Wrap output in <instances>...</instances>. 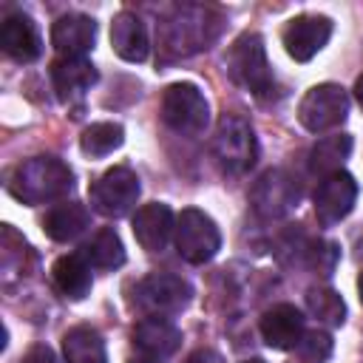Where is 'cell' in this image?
Segmentation results:
<instances>
[{
	"label": "cell",
	"instance_id": "1",
	"mask_svg": "<svg viewBox=\"0 0 363 363\" xmlns=\"http://www.w3.org/2000/svg\"><path fill=\"white\" fill-rule=\"evenodd\" d=\"M74 190V170L57 156L20 162L9 176V193L23 204H48Z\"/></svg>",
	"mask_w": 363,
	"mask_h": 363
},
{
	"label": "cell",
	"instance_id": "2",
	"mask_svg": "<svg viewBox=\"0 0 363 363\" xmlns=\"http://www.w3.org/2000/svg\"><path fill=\"white\" fill-rule=\"evenodd\" d=\"M218 37V17L201 6H179L159 28V45L167 60L190 57Z\"/></svg>",
	"mask_w": 363,
	"mask_h": 363
},
{
	"label": "cell",
	"instance_id": "3",
	"mask_svg": "<svg viewBox=\"0 0 363 363\" xmlns=\"http://www.w3.org/2000/svg\"><path fill=\"white\" fill-rule=\"evenodd\" d=\"M227 71L241 88H247L258 99H264L275 91V77H272V68L267 60V48H264L261 34H255V31H244L230 45Z\"/></svg>",
	"mask_w": 363,
	"mask_h": 363
},
{
	"label": "cell",
	"instance_id": "4",
	"mask_svg": "<svg viewBox=\"0 0 363 363\" xmlns=\"http://www.w3.org/2000/svg\"><path fill=\"white\" fill-rule=\"evenodd\" d=\"M162 122L182 133V136H199L210 122V105L199 85L193 82H173L162 94Z\"/></svg>",
	"mask_w": 363,
	"mask_h": 363
},
{
	"label": "cell",
	"instance_id": "5",
	"mask_svg": "<svg viewBox=\"0 0 363 363\" xmlns=\"http://www.w3.org/2000/svg\"><path fill=\"white\" fill-rule=\"evenodd\" d=\"M213 159L227 176H241L255 164L258 159L255 133L241 116H233V113L221 116L213 139Z\"/></svg>",
	"mask_w": 363,
	"mask_h": 363
},
{
	"label": "cell",
	"instance_id": "6",
	"mask_svg": "<svg viewBox=\"0 0 363 363\" xmlns=\"http://www.w3.org/2000/svg\"><path fill=\"white\" fill-rule=\"evenodd\" d=\"M190 301H193V286L173 272H153L133 286V306H139L145 315H156V318L179 315L182 309H187Z\"/></svg>",
	"mask_w": 363,
	"mask_h": 363
},
{
	"label": "cell",
	"instance_id": "7",
	"mask_svg": "<svg viewBox=\"0 0 363 363\" xmlns=\"http://www.w3.org/2000/svg\"><path fill=\"white\" fill-rule=\"evenodd\" d=\"M301 201V184L298 179L284 170V167H269L264 170L255 184L250 187V204H252V213L264 221H272V218H284L286 213H292Z\"/></svg>",
	"mask_w": 363,
	"mask_h": 363
},
{
	"label": "cell",
	"instance_id": "8",
	"mask_svg": "<svg viewBox=\"0 0 363 363\" xmlns=\"http://www.w3.org/2000/svg\"><path fill=\"white\" fill-rule=\"evenodd\" d=\"M176 250L190 264H207L221 250L218 224L204 210H182L176 218Z\"/></svg>",
	"mask_w": 363,
	"mask_h": 363
},
{
	"label": "cell",
	"instance_id": "9",
	"mask_svg": "<svg viewBox=\"0 0 363 363\" xmlns=\"http://www.w3.org/2000/svg\"><path fill=\"white\" fill-rule=\"evenodd\" d=\"M346 116H349V96L335 82H320V85L309 88L298 105V119L312 133L332 130V128L343 125Z\"/></svg>",
	"mask_w": 363,
	"mask_h": 363
},
{
	"label": "cell",
	"instance_id": "10",
	"mask_svg": "<svg viewBox=\"0 0 363 363\" xmlns=\"http://www.w3.org/2000/svg\"><path fill=\"white\" fill-rule=\"evenodd\" d=\"M139 176L119 164V167H111L105 170L88 190V199L94 204V210L99 216H108V218H122L125 213H130V207L136 204L139 199Z\"/></svg>",
	"mask_w": 363,
	"mask_h": 363
},
{
	"label": "cell",
	"instance_id": "11",
	"mask_svg": "<svg viewBox=\"0 0 363 363\" xmlns=\"http://www.w3.org/2000/svg\"><path fill=\"white\" fill-rule=\"evenodd\" d=\"M312 201H315V216H318V221L323 227L343 221L352 213L354 201H357V182H354V176L346 173V170L323 176L318 182V187H315V199Z\"/></svg>",
	"mask_w": 363,
	"mask_h": 363
},
{
	"label": "cell",
	"instance_id": "12",
	"mask_svg": "<svg viewBox=\"0 0 363 363\" xmlns=\"http://www.w3.org/2000/svg\"><path fill=\"white\" fill-rule=\"evenodd\" d=\"M329 37H332V20L323 14L292 17L281 31V43L295 62H309L329 43Z\"/></svg>",
	"mask_w": 363,
	"mask_h": 363
},
{
	"label": "cell",
	"instance_id": "13",
	"mask_svg": "<svg viewBox=\"0 0 363 363\" xmlns=\"http://www.w3.org/2000/svg\"><path fill=\"white\" fill-rule=\"evenodd\" d=\"M133 238L139 241L142 250L147 252H162L170 241V233H176V221H173V210L162 201H150L142 204L133 213Z\"/></svg>",
	"mask_w": 363,
	"mask_h": 363
},
{
	"label": "cell",
	"instance_id": "14",
	"mask_svg": "<svg viewBox=\"0 0 363 363\" xmlns=\"http://www.w3.org/2000/svg\"><path fill=\"white\" fill-rule=\"evenodd\" d=\"M303 332H306L303 315L292 303H275L261 315V337L269 349H278V352L298 349Z\"/></svg>",
	"mask_w": 363,
	"mask_h": 363
},
{
	"label": "cell",
	"instance_id": "15",
	"mask_svg": "<svg viewBox=\"0 0 363 363\" xmlns=\"http://www.w3.org/2000/svg\"><path fill=\"white\" fill-rule=\"evenodd\" d=\"M0 45L17 62H34L43 54V40L34 20L23 11H11L3 17L0 26Z\"/></svg>",
	"mask_w": 363,
	"mask_h": 363
},
{
	"label": "cell",
	"instance_id": "16",
	"mask_svg": "<svg viewBox=\"0 0 363 363\" xmlns=\"http://www.w3.org/2000/svg\"><path fill=\"white\" fill-rule=\"evenodd\" d=\"M96 23L88 14H62L51 26V45L60 57H85L94 48Z\"/></svg>",
	"mask_w": 363,
	"mask_h": 363
},
{
	"label": "cell",
	"instance_id": "17",
	"mask_svg": "<svg viewBox=\"0 0 363 363\" xmlns=\"http://www.w3.org/2000/svg\"><path fill=\"white\" fill-rule=\"evenodd\" d=\"M51 82L57 99L71 105L74 99H82L85 91L96 82V68L85 57H60L51 62Z\"/></svg>",
	"mask_w": 363,
	"mask_h": 363
},
{
	"label": "cell",
	"instance_id": "18",
	"mask_svg": "<svg viewBox=\"0 0 363 363\" xmlns=\"http://www.w3.org/2000/svg\"><path fill=\"white\" fill-rule=\"evenodd\" d=\"M133 346L147 354V357H170L179 352L182 346V332L167 320V318H156V315H147L142 318L136 326H133Z\"/></svg>",
	"mask_w": 363,
	"mask_h": 363
},
{
	"label": "cell",
	"instance_id": "19",
	"mask_svg": "<svg viewBox=\"0 0 363 363\" xmlns=\"http://www.w3.org/2000/svg\"><path fill=\"white\" fill-rule=\"evenodd\" d=\"M111 45L125 62H145L150 43L142 17L133 11H119L111 20Z\"/></svg>",
	"mask_w": 363,
	"mask_h": 363
},
{
	"label": "cell",
	"instance_id": "20",
	"mask_svg": "<svg viewBox=\"0 0 363 363\" xmlns=\"http://www.w3.org/2000/svg\"><path fill=\"white\" fill-rule=\"evenodd\" d=\"M51 278H54V286L71 301H82L94 284L91 281V264L82 258V252H71V255L57 258L51 267Z\"/></svg>",
	"mask_w": 363,
	"mask_h": 363
},
{
	"label": "cell",
	"instance_id": "21",
	"mask_svg": "<svg viewBox=\"0 0 363 363\" xmlns=\"http://www.w3.org/2000/svg\"><path fill=\"white\" fill-rule=\"evenodd\" d=\"M91 221V213L85 210V204L79 201H65V204H57L45 213L43 218V230L48 238L54 241H71L77 238Z\"/></svg>",
	"mask_w": 363,
	"mask_h": 363
},
{
	"label": "cell",
	"instance_id": "22",
	"mask_svg": "<svg viewBox=\"0 0 363 363\" xmlns=\"http://www.w3.org/2000/svg\"><path fill=\"white\" fill-rule=\"evenodd\" d=\"M65 363H108L105 340L94 326H74L62 337Z\"/></svg>",
	"mask_w": 363,
	"mask_h": 363
},
{
	"label": "cell",
	"instance_id": "23",
	"mask_svg": "<svg viewBox=\"0 0 363 363\" xmlns=\"http://www.w3.org/2000/svg\"><path fill=\"white\" fill-rule=\"evenodd\" d=\"M349 153H352V136L349 133L323 136L309 150V170L315 176H332L340 170V164L349 159Z\"/></svg>",
	"mask_w": 363,
	"mask_h": 363
},
{
	"label": "cell",
	"instance_id": "24",
	"mask_svg": "<svg viewBox=\"0 0 363 363\" xmlns=\"http://www.w3.org/2000/svg\"><path fill=\"white\" fill-rule=\"evenodd\" d=\"M82 258L94 267V269H116L125 264V247L122 238L116 235L113 227H102L91 235V241H85L82 247Z\"/></svg>",
	"mask_w": 363,
	"mask_h": 363
},
{
	"label": "cell",
	"instance_id": "25",
	"mask_svg": "<svg viewBox=\"0 0 363 363\" xmlns=\"http://www.w3.org/2000/svg\"><path fill=\"white\" fill-rule=\"evenodd\" d=\"M122 142H125V128L119 122H94L79 136L82 153L85 156H94V159L113 153L116 147H122Z\"/></svg>",
	"mask_w": 363,
	"mask_h": 363
},
{
	"label": "cell",
	"instance_id": "26",
	"mask_svg": "<svg viewBox=\"0 0 363 363\" xmlns=\"http://www.w3.org/2000/svg\"><path fill=\"white\" fill-rule=\"evenodd\" d=\"M306 306H309V312H312L320 323H326V326H340V323L346 320V303H343V298H340L335 289H329V286H315V289H309V292H306Z\"/></svg>",
	"mask_w": 363,
	"mask_h": 363
},
{
	"label": "cell",
	"instance_id": "27",
	"mask_svg": "<svg viewBox=\"0 0 363 363\" xmlns=\"http://www.w3.org/2000/svg\"><path fill=\"white\" fill-rule=\"evenodd\" d=\"M303 258H306V264L315 272L329 275L332 267H335V261H337V247L329 244V241H309L306 250H303Z\"/></svg>",
	"mask_w": 363,
	"mask_h": 363
},
{
	"label": "cell",
	"instance_id": "28",
	"mask_svg": "<svg viewBox=\"0 0 363 363\" xmlns=\"http://www.w3.org/2000/svg\"><path fill=\"white\" fill-rule=\"evenodd\" d=\"M298 349L309 363H323L329 357V352H332V340H329L326 332H303Z\"/></svg>",
	"mask_w": 363,
	"mask_h": 363
},
{
	"label": "cell",
	"instance_id": "29",
	"mask_svg": "<svg viewBox=\"0 0 363 363\" xmlns=\"http://www.w3.org/2000/svg\"><path fill=\"white\" fill-rule=\"evenodd\" d=\"M20 363H57V354H54L51 346H45V343H34V346L23 354Z\"/></svg>",
	"mask_w": 363,
	"mask_h": 363
},
{
	"label": "cell",
	"instance_id": "30",
	"mask_svg": "<svg viewBox=\"0 0 363 363\" xmlns=\"http://www.w3.org/2000/svg\"><path fill=\"white\" fill-rule=\"evenodd\" d=\"M184 363H224V360H221V354L213 352V349H196Z\"/></svg>",
	"mask_w": 363,
	"mask_h": 363
},
{
	"label": "cell",
	"instance_id": "31",
	"mask_svg": "<svg viewBox=\"0 0 363 363\" xmlns=\"http://www.w3.org/2000/svg\"><path fill=\"white\" fill-rule=\"evenodd\" d=\"M354 96H357V105L363 108V74H360L357 82H354Z\"/></svg>",
	"mask_w": 363,
	"mask_h": 363
},
{
	"label": "cell",
	"instance_id": "32",
	"mask_svg": "<svg viewBox=\"0 0 363 363\" xmlns=\"http://www.w3.org/2000/svg\"><path fill=\"white\" fill-rule=\"evenodd\" d=\"M128 363H159L156 357H147V354H139V357H130Z\"/></svg>",
	"mask_w": 363,
	"mask_h": 363
},
{
	"label": "cell",
	"instance_id": "33",
	"mask_svg": "<svg viewBox=\"0 0 363 363\" xmlns=\"http://www.w3.org/2000/svg\"><path fill=\"white\" fill-rule=\"evenodd\" d=\"M357 292H360V303H363V272H360V278H357Z\"/></svg>",
	"mask_w": 363,
	"mask_h": 363
},
{
	"label": "cell",
	"instance_id": "34",
	"mask_svg": "<svg viewBox=\"0 0 363 363\" xmlns=\"http://www.w3.org/2000/svg\"><path fill=\"white\" fill-rule=\"evenodd\" d=\"M244 363H264V360H258V357H252V360H244Z\"/></svg>",
	"mask_w": 363,
	"mask_h": 363
}]
</instances>
